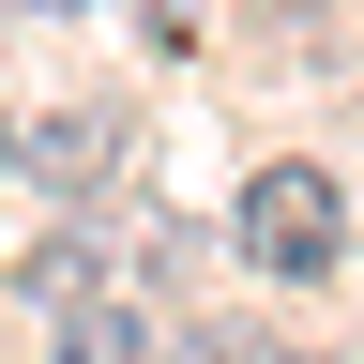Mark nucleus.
Here are the masks:
<instances>
[{
	"label": "nucleus",
	"mask_w": 364,
	"mask_h": 364,
	"mask_svg": "<svg viewBox=\"0 0 364 364\" xmlns=\"http://www.w3.org/2000/svg\"><path fill=\"white\" fill-rule=\"evenodd\" d=\"M46 182H61V198L122 182V122H107V107H91V122H46Z\"/></svg>",
	"instance_id": "nucleus-3"
},
{
	"label": "nucleus",
	"mask_w": 364,
	"mask_h": 364,
	"mask_svg": "<svg viewBox=\"0 0 364 364\" xmlns=\"http://www.w3.org/2000/svg\"><path fill=\"white\" fill-rule=\"evenodd\" d=\"M46 364H152V318H136V304H61Z\"/></svg>",
	"instance_id": "nucleus-2"
},
{
	"label": "nucleus",
	"mask_w": 364,
	"mask_h": 364,
	"mask_svg": "<svg viewBox=\"0 0 364 364\" xmlns=\"http://www.w3.org/2000/svg\"><path fill=\"white\" fill-rule=\"evenodd\" d=\"M16 16H76V0H16Z\"/></svg>",
	"instance_id": "nucleus-4"
},
{
	"label": "nucleus",
	"mask_w": 364,
	"mask_h": 364,
	"mask_svg": "<svg viewBox=\"0 0 364 364\" xmlns=\"http://www.w3.org/2000/svg\"><path fill=\"white\" fill-rule=\"evenodd\" d=\"M243 258L258 273H334V182L318 167H258L243 182Z\"/></svg>",
	"instance_id": "nucleus-1"
}]
</instances>
